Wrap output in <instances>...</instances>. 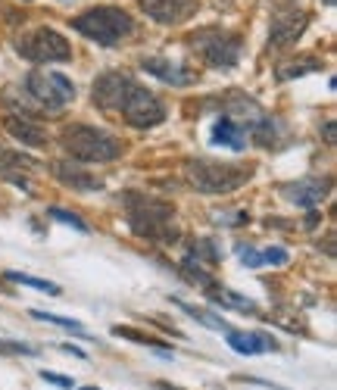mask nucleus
Returning a JSON list of instances; mask_svg holds the SVG:
<instances>
[{"instance_id":"10","label":"nucleus","mask_w":337,"mask_h":390,"mask_svg":"<svg viewBox=\"0 0 337 390\" xmlns=\"http://www.w3.org/2000/svg\"><path fill=\"white\" fill-rule=\"evenodd\" d=\"M141 69L147 72V75L160 78V82L172 84V88H188V84L197 82V75L182 66V63H172V60H163V56H147V60H141Z\"/></svg>"},{"instance_id":"18","label":"nucleus","mask_w":337,"mask_h":390,"mask_svg":"<svg viewBox=\"0 0 337 390\" xmlns=\"http://www.w3.org/2000/svg\"><path fill=\"white\" fill-rule=\"evenodd\" d=\"M315 69H322V63L315 60V56H303V60H297V63H284V66H278L275 75L281 78V82H288V78H300V75L315 72Z\"/></svg>"},{"instance_id":"30","label":"nucleus","mask_w":337,"mask_h":390,"mask_svg":"<svg viewBox=\"0 0 337 390\" xmlns=\"http://www.w3.org/2000/svg\"><path fill=\"white\" fill-rule=\"evenodd\" d=\"M82 390H100V387H82Z\"/></svg>"},{"instance_id":"12","label":"nucleus","mask_w":337,"mask_h":390,"mask_svg":"<svg viewBox=\"0 0 337 390\" xmlns=\"http://www.w3.org/2000/svg\"><path fill=\"white\" fill-rule=\"evenodd\" d=\"M53 175L60 184L72 187V191H82V194H94V191H103L106 187L100 175L82 169V165H72V163H53Z\"/></svg>"},{"instance_id":"9","label":"nucleus","mask_w":337,"mask_h":390,"mask_svg":"<svg viewBox=\"0 0 337 390\" xmlns=\"http://www.w3.org/2000/svg\"><path fill=\"white\" fill-rule=\"evenodd\" d=\"M141 10L160 25H178L193 16L197 0H141Z\"/></svg>"},{"instance_id":"4","label":"nucleus","mask_w":337,"mask_h":390,"mask_svg":"<svg viewBox=\"0 0 337 390\" xmlns=\"http://www.w3.org/2000/svg\"><path fill=\"white\" fill-rule=\"evenodd\" d=\"M60 144L72 160L82 163H113L122 156V141L116 134L94 125H69L63 128Z\"/></svg>"},{"instance_id":"22","label":"nucleus","mask_w":337,"mask_h":390,"mask_svg":"<svg viewBox=\"0 0 337 390\" xmlns=\"http://www.w3.org/2000/svg\"><path fill=\"white\" fill-rule=\"evenodd\" d=\"M32 315L38 322H50V325H60V328H69V331H78L82 334V322L75 319H66V315H53V313H41V309H32Z\"/></svg>"},{"instance_id":"6","label":"nucleus","mask_w":337,"mask_h":390,"mask_svg":"<svg viewBox=\"0 0 337 390\" xmlns=\"http://www.w3.org/2000/svg\"><path fill=\"white\" fill-rule=\"evenodd\" d=\"M188 41L212 69H234L241 60V38L225 28H200Z\"/></svg>"},{"instance_id":"26","label":"nucleus","mask_w":337,"mask_h":390,"mask_svg":"<svg viewBox=\"0 0 337 390\" xmlns=\"http://www.w3.org/2000/svg\"><path fill=\"white\" fill-rule=\"evenodd\" d=\"M41 378H44L47 384L66 387V390H72V387H75V381H72V378H66V375H56V372H47V368H44V372H41Z\"/></svg>"},{"instance_id":"21","label":"nucleus","mask_w":337,"mask_h":390,"mask_svg":"<svg viewBox=\"0 0 337 390\" xmlns=\"http://www.w3.org/2000/svg\"><path fill=\"white\" fill-rule=\"evenodd\" d=\"M113 334H116V337H128V341H134V344L160 346V341H156L153 334H144V331H138V328H128V325H116V328H113Z\"/></svg>"},{"instance_id":"20","label":"nucleus","mask_w":337,"mask_h":390,"mask_svg":"<svg viewBox=\"0 0 337 390\" xmlns=\"http://www.w3.org/2000/svg\"><path fill=\"white\" fill-rule=\"evenodd\" d=\"M178 306H182L193 322L206 325V328H212V331H231V325H228L225 319H212V313H206V309H193V306H184V303H178Z\"/></svg>"},{"instance_id":"1","label":"nucleus","mask_w":337,"mask_h":390,"mask_svg":"<svg viewBox=\"0 0 337 390\" xmlns=\"http://www.w3.org/2000/svg\"><path fill=\"white\" fill-rule=\"evenodd\" d=\"M94 103L106 113H116L132 128H153L166 119L163 100L125 72H106V75L97 78Z\"/></svg>"},{"instance_id":"11","label":"nucleus","mask_w":337,"mask_h":390,"mask_svg":"<svg viewBox=\"0 0 337 390\" xmlns=\"http://www.w3.org/2000/svg\"><path fill=\"white\" fill-rule=\"evenodd\" d=\"M306 25H310V16H306L303 10H297V13H281V16L272 19L269 44H272V47H291L293 41H297L300 34L306 32Z\"/></svg>"},{"instance_id":"24","label":"nucleus","mask_w":337,"mask_h":390,"mask_svg":"<svg viewBox=\"0 0 337 390\" xmlns=\"http://www.w3.org/2000/svg\"><path fill=\"white\" fill-rule=\"evenodd\" d=\"M291 259V253L284 250V247H269V250H262V263L265 265H284Z\"/></svg>"},{"instance_id":"19","label":"nucleus","mask_w":337,"mask_h":390,"mask_svg":"<svg viewBox=\"0 0 337 390\" xmlns=\"http://www.w3.org/2000/svg\"><path fill=\"white\" fill-rule=\"evenodd\" d=\"M6 278L16 281V284H25V287H34L41 294H50V297H60V287L53 281H44V278H34V275H23V272H6Z\"/></svg>"},{"instance_id":"2","label":"nucleus","mask_w":337,"mask_h":390,"mask_svg":"<svg viewBox=\"0 0 337 390\" xmlns=\"http://www.w3.org/2000/svg\"><path fill=\"white\" fill-rule=\"evenodd\" d=\"M128 213V228L134 231L144 241H156V244H175L178 241V228H175V206L166 200L147 197V194H125L122 197Z\"/></svg>"},{"instance_id":"3","label":"nucleus","mask_w":337,"mask_h":390,"mask_svg":"<svg viewBox=\"0 0 337 390\" xmlns=\"http://www.w3.org/2000/svg\"><path fill=\"white\" fill-rule=\"evenodd\" d=\"M72 28L100 47H119L134 34V19L119 6H91L72 19Z\"/></svg>"},{"instance_id":"28","label":"nucleus","mask_w":337,"mask_h":390,"mask_svg":"<svg viewBox=\"0 0 337 390\" xmlns=\"http://www.w3.org/2000/svg\"><path fill=\"white\" fill-rule=\"evenodd\" d=\"M325 138L328 144H334V122H325Z\"/></svg>"},{"instance_id":"17","label":"nucleus","mask_w":337,"mask_h":390,"mask_svg":"<svg viewBox=\"0 0 337 390\" xmlns=\"http://www.w3.org/2000/svg\"><path fill=\"white\" fill-rule=\"evenodd\" d=\"M38 165H41L38 160H32V156L19 153V150H0V172H10V169H16V172H34Z\"/></svg>"},{"instance_id":"13","label":"nucleus","mask_w":337,"mask_h":390,"mask_svg":"<svg viewBox=\"0 0 337 390\" xmlns=\"http://www.w3.org/2000/svg\"><path fill=\"white\" fill-rule=\"evenodd\" d=\"M4 128L13 134V141L25 144V147H47V144H50L47 128L38 125V122H32V119H25V115H16V113L6 115Z\"/></svg>"},{"instance_id":"27","label":"nucleus","mask_w":337,"mask_h":390,"mask_svg":"<svg viewBox=\"0 0 337 390\" xmlns=\"http://www.w3.org/2000/svg\"><path fill=\"white\" fill-rule=\"evenodd\" d=\"M60 350L63 353H72V356H78V359H84V350H78V346H72V344H63Z\"/></svg>"},{"instance_id":"31","label":"nucleus","mask_w":337,"mask_h":390,"mask_svg":"<svg viewBox=\"0 0 337 390\" xmlns=\"http://www.w3.org/2000/svg\"><path fill=\"white\" fill-rule=\"evenodd\" d=\"M325 4H328V6H334V0H325Z\"/></svg>"},{"instance_id":"15","label":"nucleus","mask_w":337,"mask_h":390,"mask_svg":"<svg viewBox=\"0 0 337 390\" xmlns=\"http://www.w3.org/2000/svg\"><path fill=\"white\" fill-rule=\"evenodd\" d=\"M228 346L241 356H262V353L278 350V344L269 334H256V331H228Z\"/></svg>"},{"instance_id":"16","label":"nucleus","mask_w":337,"mask_h":390,"mask_svg":"<svg viewBox=\"0 0 337 390\" xmlns=\"http://www.w3.org/2000/svg\"><path fill=\"white\" fill-rule=\"evenodd\" d=\"M212 144H219V147H231V150L247 147V134H243L241 122L234 119L231 113H225L216 125H212Z\"/></svg>"},{"instance_id":"14","label":"nucleus","mask_w":337,"mask_h":390,"mask_svg":"<svg viewBox=\"0 0 337 390\" xmlns=\"http://www.w3.org/2000/svg\"><path fill=\"white\" fill-rule=\"evenodd\" d=\"M328 187H331L328 178H303V182L284 187V197L293 200L297 206H319L328 197Z\"/></svg>"},{"instance_id":"25","label":"nucleus","mask_w":337,"mask_h":390,"mask_svg":"<svg viewBox=\"0 0 337 390\" xmlns=\"http://www.w3.org/2000/svg\"><path fill=\"white\" fill-rule=\"evenodd\" d=\"M238 253H241V259H243V265L247 269H262V250H253V247H238Z\"/></svg>"},{"instance_id":"8","label":"nucleus","mask_w":337,"mask_h":390,"mask_svg":"<svg viewBox=\"0 0 337 390\" xmlns=\"http://www.w3.org/2000/svg\"><path fill=\"white\" fill-rule=\"evenodd\" d=\"M25 91L44 110H63L66 103L75 100V84L66 75H60V72H41V69L28 72Z\"/></svg>"},{"instance_id":"29","label":"nucleus","mask_w":337,"mask_h":390,"mask_svg":"<svg viewBox=\"0 0 337 390\" xmlns=\"http://www.w3.org/2000/svg\"><path fill=\"white\" fill-rule=\"evenodd\" d=\"M160 390H182V387H169V384H156Z\"/></svg>"},{"instance_id":"7","label":"nucleus","mask_w":337,"mask_h":390,"mask_svg":"<svg viewBox=\"0 0 337 390\" xmlns=\"http://www.w3.org/2000/svg\"><path fill=\"white\" fill-rule=\"evenodd\" d=\"M13 47H16V54L28 63H66V60H72V47H69V41L63 38L60 32L47 28V25L23 34Z\"/></svg>"},{"instance_id":"23","label":"nucleus","mask_w":337,"mask_h":390,"mask_svg":"<svg viewBox=\"0 0 337 390\" xmlns=\"http://www.w3.org/2000/svg\"><path fill=\"white\" fill-rule=\"evenodd\" d=\"M47 215H50V219H53V222H63V225H72L75 231H88V225H84V222H82V219H78V215H75V213H69V209H60V206H50V209H47Z\"/></svg>"},{"instance_id":"5","label":"nucleus","mask_w":337,"mask_h":390,"mask_svg":"<svg viewBox=\"0 0 337 390\" xmlns=\"http://www.w3.org/2000/svg\"><path fill=\"white\" fill-rule=\"evenodd\" d=\"M253 178V165L216 163V160H191L188 182L200 194H231Z\"/></svg>"}]
</instances>
